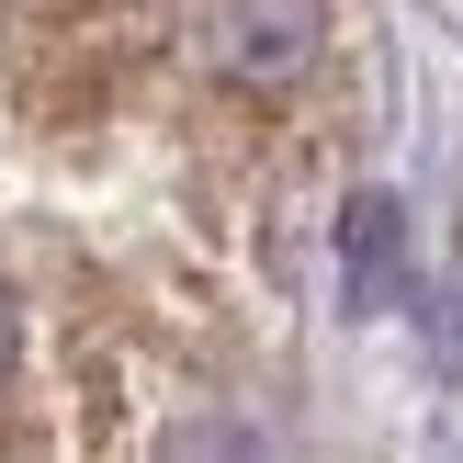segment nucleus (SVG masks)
I'll return each instance as SVG.
<instances>
[{
    "mask_svg": "<svg viewBox=\"0 0 463 463\" xmlns=\"http://www.w3.org/2000/svg\"><path fill=\"white\" fill-rule=\"evenodd\" d=\"M328 80V0H0V203L136 430L215 339ZM0 452H113L45 294L0 249Z\"/></svg>",
    "mask_w": 463,
    "mask_h": 463,
    "instance_id": "f257e3e1",
    "label": "nucleus"
}]
</instances>
